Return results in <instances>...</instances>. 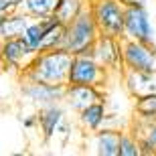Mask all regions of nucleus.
<instances>
[{
  "instance_id": "23",
  "label": "nucleus",
  "mask_w": 156,
  "mask_h": 156,
  "mask_svg": "<svg viewBox=\"0 0 156 156\" xmlns=\"http://www.w3.org/2000/svg\"><path fill=\"white\" fill-rule=\"evenodd\" d=\"M18 4H20V0H0V14L18 10Z\"/></svg>"
},
{
  "instance_id": "18",
  "label": "nucleus",
  "mask_w": 156,
  "mask_h": 156,
  "mask_svg": "<svg viewBox=\"0 0 156 156\" xmlns=\"http://www.w3.org/2000/svg\"><path fill=\"white\" fill-rule=\"evenodd\" d=\"M61 0H20L18 10L29 14L30 18H47L55 14Z\"/></svg>"
},
{
  "instance_id": "9",
  "label": "nucleus",
  "mask_w": 156,
  "mask_h": 156,
  "mask_svg": "<svg viewBox=\"0 0 156 156\" xmlns=\"http://www.w3.org/2000/svg\"><path fill=\"white\" fill-rule=\"evenodd\" d=\"M124 39L154 43L156 30L150 20L148 6H126L124 14Z\"/></svg>"
},
{
  "instance_id": "3",
  "label": "nucleus",
  "mask_w": 156,
  "mask_h": 156,
  "mask_svg": "<svg viewBox=\"0 0 156 156\" xmlns=\"http://www.w3.org/2000/svg\"><path fill=\"white\" fill-rule=\"evenodd\" d=\"M112 71L99 65L89 53H79L73 55L69 67V77L67 83H77V85H95L104 89L112 81Z\"/></svg>"
},
{
  "instance_id": "22",
  "label": "nucleus",
  "mask_w": 156,
  "mask_h": 156,
  "mask_svg": "<svg viewBox=\"0 0 156 156\" xmlns=\"http://www.w3.org/2000/svg\"><path fill=\"white\" fill-rule=\"evenodd\" d=\"M43 35H45V24H43V20H41V18H33V20L29 23V27H27V30H24L23 37H24V41L37 51L39 45H41V41H43Z\"/></svg>"
},
{
  "instance_id": "24",
  "label": "nucleus",
  "mask_w": 156,
  "mask_h": 156,
  "mask_svg": "<svg viewBox=\"0 0 156 156\" xmlns=\"http://www.w3.org/2000/svg\"><path fill=\"white\" fill-rule=\"evenodd\" d=\"M20 122H23V128H27V130L39 128V116H37V114H29V116H23V118H20Z\"/></svg>"
},
{
  "instance_id": "4",
  "label": "nucleus",
  "mask_w": 156,
  "mask_h": 156,
  "mask_svg": "<svg viewBox=\"0 0 156 156\" xmlns=\"http://www.w3.org/2000/svg\"><path fill=\"white\" fill-rule=\"evenodd\" d=\"M93 18L99 27V33L124 39V14L126 6L120 0H89L87 2Z\"/></svg>"
},
{
  "instance_id": "8",
  "label": "nucleus",
  "mask_w": 156,
  "mask_h": 156,
  "mask_svg": "<svg viewBox=\"0 0 156 156\" xmlns=\"http://www.w3.org/2000/svg\"><path fill=\"white\" fill-rule=\"evenodd\" d=\"M122 55L124 67L136 71H154L156 69V43L122 39Z\"/></svg>"
},
{
  "instance_id": "5",
  "label": "nucleus",
  "mask_w": 156,
  "mask_h": 156,
  "mask_svg": "<svg viewBox=\"0 0 156 156\" xmlns=\"http://www.w3.org/2000/svg\"><path fill=\"white\" fill-rule=\"evenodd\" d=\"M35 57L37 51L24 41V37H12V39L0 41V65L12 71L14 75H23Z\"/></svg>"
},
{
  "instance_id": "21",
  "label": "nucleus",
  "mask_w": 156,
  "mask_h": 156,
  "mask_svg": "<svg viewBox=\"0 0 156 156\" xmlns=\"http://www.w3.org/2000/svg\"><path fill=\"white\" fill-rule=\"evenodd\" d=\"M120 156H142L138 138L130 128H124L120 134Z\"/></svg>"
},
{
  "instance_id": "19",
  "label": "nucleus",
  "mask_w": 156,
  "mask_h": 156,
  "mask_svg": "<svg viewBox=\"0 0 156 156\" xmlns=\"http://www.w3.org/2000/svg\"><path fill=\"white\" fill-rule=\"evenodd\" d=\"M134 118L138 120H156V91L134 99Z\"/></svg>"
},
{
  "instance_id": "10",
  "label": "nucleus",
  "mask_w": 156,
  "mask_h": 156,
  "mask_svg": "<svg viewBox=\"0 0 156 156\" xmlns=\"http://www.w3.org/2000/svg\"><path fill=\"white\" fill-rule=\"evenodd\" d=\"M105 99V91L95 85H77V83H67L63 95V105L73 114H79L83 108H87L93 101Z\"/></svg>"
},
{
  "instance_id": "25",
  "label": "nucleus",
  "mask_w": 156,
  "mask_h": 156,
  "mask_svg": "<svg viewBox=\"0 0 156 156\" xmlns=\"http://www.w3.org/2000/svg\"><path fill=\"white\" fill-rule=\"evenodd\" d=\"M124 6H148V0H120Z\"/></svg>"
},
{
  "instance_id": "14",
  "label": "nucleus",
  "mask_w": 156,
  "mask_h": 156,
  "mask_svg": "<svg viewBox=\"0 0 156 156\" xmlns=\"http://www.w3.org/2000/svg\"><path fill=\"white\" fill-rule=\"evenodd\" d=\"M128 128L136 134L142 156H156V120H138L134 118Z\"/></svg>"
},
{
  "instance_id": "6",
  "label": "nucleus",
  "mask_w": 156,
  "mask_h": 156,
  "mask_svg": "<svg viewBox=\"0 0 156 156\" xmlns=\"http://www.w3.org/2000/svg\"><path fill=\"white\" fill-rule=\"evenodd\" d=\"M18 79H20V98L27 99L30 105H35L37 110L45 108V105L63 101L65 85L45 83V81L27 79V77H18Z\"/></svg>"
},
{
  "instance_id": "2",
  "label": "nucleus",
  "mask_w": 156,
  "mask_h": 156,
  "mask_svg": "<svg viewBox=\"0 0 156 156\" xmlns=\"http://www.w3.org/2000/svg\"><path fill=\"white\" fill-rule=\"evenodd\" d=\"M99 27L93 18L89 6L85 10H81L71 23L65 24V35H63V47L65 51H69L71 55H79V53H89L91 55V47L98 41Z\"/></svg>"
},
{
  "instance_id": "13",
  "label": "nucleus",
  "mask_w": 156,
  "mask_h": 156,
  "mask_svg": "<svg viewBox=\"0 0 156 156\" xmlns=\"http://www.w3.org/2000/svg\"><path fill=\"white\" fill-rule=\"evenodd\" d=\"M65 112H67V108L63 105V101L39 108L37 116H39V128L43 134V140H53L57 136L59 124L65 120Z\"/></svg>"
},
{
  "instance_id": "20",
  "label": "nucleus",
  "mask_w": 156,
  "mask_h": 156,
  "mask_svg": "<svg viewBox=\"0 0 156 156\" xmlns=\"http://www.w3.org/2000/svg\"><path fill=\"white\" fill-rule=\"evenodd\" d=\"M87 2H89V0H61L59 6H57V10H55V16L63 24H67V23H71L81 10H85Z\"/></svg>"
},
{
  "instance_id": "12",
  "label": "nucleus",
  "mask_w": 156,
  "mask_h": 156,
  "mask_svg": "<svg viewBox=\"0 0 156 156\" xmlns=\"http://www.w3.org/2000/svg\"><path fill=\"white\" fill-rule=\"evenodd\" d=\"M122 85L128 91L130 98H142L148 93L156 91V69L154 71H136V69H124L120 75Z\"/></svg>"
},
{
  "instance_id": "15",
  "label": "nucleus",
  "mask_w": 156,
  "mask_h": 156,
  "mask_svg": "<svg viewBox=\"0 0 156 156\" xmlns=\"http://www.w3.org/2000/svg\"><path fill=\"white\" fill-rule=\"evenodd\" d=\"M105 116H108V101L105 99L93 101V104H89L87 108H83L77 114V124H79V128L83 132L89 134V132H95V130H99L104 126Z\"/></svg>"
},
{
  "instance_id": "11",
  "label": "nucleus",
  "mask_w": 156,
  "mask_h": 156,
  "mask_svg": "<svg viewBox=\"0 0 156 156\" xmlns=\"http://www.w3.org/2000/svg\"><path fill=\"white\" fill-rule=\"evenodd\" d=\"M120 134L118 128H99L95 132H89L87 136V150L98 156H120Z\"/></svg>"
},
{
  "instance_id": "17",
  "label": "nucleus",
  "mask_w": 156,
  "mask_h": 156,
  "mask_svg": "<svg viewBox=\"0 0 156 156\" xmlns=\"http://www.w3.org/2000/svg\"><path fill=\"white\" fill-rule=\"evenodd\" d=\"M43 24H45V35H43V41L37 51H49V49H57L63 43V35H65V24L59 20L55 14L47 18H41Z\"/></svg>"
},
{
  "instance_id": "1",
  "label": "nucleus",
  "mask_w": 156,
  "mask_h": 156,
  "mask_svg": "<svg viewBox=\"0 0 156 156\" xmlns=\"http://www.w3.org/2000/svg\"><path fill=\"white\" fill-rule=\"evenodd\" d=\"M71 59H73V55L69 51H65L63 47L39 51L37 57L33 59V63L29 65V69L20 77L45 81V83H55V85H67Z\"/></svg>"
},
{
  "instance_id": "16",
  "label": "nucleus",
  "mask_w": 156,
  "mask_h": 156,
  "mask_svg": "<svg viewBox=\"0 0 156 156\" xmlns=\"http://www.w3.org/2000/svg\"><path fill=\"white\" fill-rule=\"evenodd\" d=\"M30 20H33V18H30L29 14H24L23 10L0 14V41L12 39V37H23Z\"/></svg>"
},
{
  "instance_id": "7",
  "label": "nucleus",
  "mask_w": 156,
  "mask_h": 156,
  "mask_svg": "<svg viewBox=\"0 0 156 156\" xmlns=\"http://www.w3.org/2000/svg\"><path fill=\"white\" fill-rule=\"evenodd\" d=\"M91 57L105 69L112 71L114 77H120L124 73V55H122V39L112 35H101L91 47Z\"/></svg>"
}]
</instances>
